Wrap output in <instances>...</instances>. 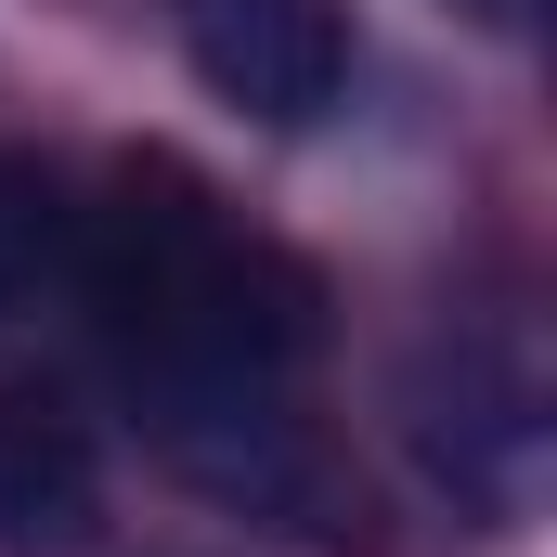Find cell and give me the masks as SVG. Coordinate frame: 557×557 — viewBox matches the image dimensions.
<instances>
[{
    "instance_id": "cell-1",
    "label": "cell",
    "mask_w": 557,
    "mask_h": 557,
    "mask_svg": "<svg viewBox=\"0 0 557 557\" xmlns=\"http://www.w3.org/2000/svg\"><path fill=\"white\" fill-rule=\"evenodd\" d=\"M78 311L117 337L131 389H298L324 350V285L182 156H131L78 221Z\"/></svg>"
},
{
    "instance_id": "cell-2",
    "label": "cell",
    "mask_w": 557,
    "mask_h": 557,
    "mask_svg": "<svg viewBox=\"0 0 557 557\" xmlns=\"http://www.w3.org/2000/svg\"><path fill=\"white\" fill-rule=\"evenodd\" d=\"M545 416H557V389H545V337H532L519 298H454L416 337V363H403V441H416V467L467 519H493V532L545 480Z\"/></svg>"
},
{
    "instance_id": "cell-3",
    "label": "cell",
    "mask_w": 557,
    "mask_h": 557,
    "mask_svg": "<svg viewBox=\"0 0 557 557\" xmlns=\"http://www.w3.org/2000/svg\"><path fill=\"white\" fill-rule=\"evenodd\" d=\"M143 428H156V454L195 480V493H221V506H247V519H285V532H311V545H350L363 532V493H350V467L324 454V428L298 416V389H131Z\"/></svg>"
},
{
    "instance_id": "cell-4",
    "label": "cell",
    "mask_w": 557,
    "mask_h": 557,
    "mask_svg": "<svg viewBox=\"0 0 557 557\" xmlns=\"http://www.w3.org/2000/svg\"><path fill=\"white\" fill-rule=\"evenodd\" d=\"M169 13H182L195 78L234 117H260V131L337 117V91H350V13L337 0H169Z\"/></svg>"
},
{
    "instance_id": "cell-5",
    "label": "cell",
    "mask_w": 557,
    "mask_h": 557,
    "mask_svg": "<svg viewBox=\"0 0 557 557\" xmlns=\"http://www.w3.org/2000/svg\"><path fill=\"white\" fill-rule=\"evenodd\" d=\"M0 557H104V454L39 389H0Z\"/></svg>"
},
{
    "instance_id": "cell-6",
    "label": "cell",
    "mask_w": 557,
    "mask_h": 557,
    "mask_svg": "<svg viewBox=\"0 0 557 557\" xmlns=\"http://www.w3.org/2000/svg\"><path fill=\"white\" fill-rule=\"evenodd\" d=\"M78 221L91 208H78V182L52 156H0V324L78 298Z\"/></svg>"
},
{
    "instance_id": "cell-7",
    "label": "cell",
    "mask_w": 557,
    "mask_h": 557,
    "mask_svg": "<svg viewBox=\"0 0 557 557\" xmlns=\"http://www.w3.org/2000/svg\"><path fill=\"white\" fill-rule=\"evenodd\" d=\"M467 13H493V26H532V0H467Z\"/></svg>"
}]
</instances>
